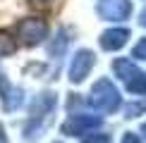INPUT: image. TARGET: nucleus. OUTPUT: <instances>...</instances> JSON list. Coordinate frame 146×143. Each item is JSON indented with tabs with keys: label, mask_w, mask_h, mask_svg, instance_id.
Returning <instances> with one entry per match:
<instances>
[{
	"label": "nucleus",
	"mask_w": 146,
	"mask_h": 143,
	"mask_svg": "<svg viewBox=\"0 0 146 143\" xmlns=\"http://www.w3.org/2000/svg\"><path fill=\"white\" fill-rule=\"evenodd\" d=\"M139 24L146 26V10H141V14H139Z\"/></svg>",
	"instance_id": "f3484780"
},
{
	"label": "nucleus",
	"mask_w": 146,
	"mask_h": 143,
	"mask_svg": "<svg viewBox=\"0 0 146 143\" xmlns=\"http://www.w3.org/2000/svg\"><path fill=\"white\" fill-rule=\"evenodd\" d=\"M29 3H31V5H48L50 0H29Z\"/></svg>",
	"instance_id": "6ab92c4d"
},
{
	"label": "nucleus",
	"mask_w": 146,
	"mask_h": 143,
	"mask_svg": "<svg viewBox=\"0 0 146 143\" xmlns=\"http://www.w3.org/2000/svg\"><path fill=\"white\" fill-rule=\"evenodd\" d=\"M67 43H70L67 31H65V29H60L58 36L50 41V45H48V55L55 57V60H58V57H62V55H65V48H67Z\"/></svg>",
	"instance_id": "1a4fd4ad"
},
{
	"label": "nucleus",
	"mask_w": 146,
	"mask_h": 143,
	"mask_svg": "<svg viewBox=\"0 0 146 143\" xmlns=\"http://www.w3.org/2000/svg\"><path fill=\"white\" fill-rule=\"evenodd\" d=\"M96 14L103 22H125L132 14V3L129 0H98Z\"/></svg>",
	"instance_id": "423d86ee"
},
{
	"label": "nucleus",
	"mask_w": 146,
	"mask_h": 143,
	"mask_svg": "<svg viewBox=\"0 0 146 143\" xmlns=\"http://www.w3.org/2000/svg\"><path fill=\"white\" fill-rule=\"evenodd\" d=\"M122 143H141V138H139L137 134H132V131H129V134L122 136Z\"/></svg>",
	"instance_id": "2eb2a0df"
},
{
	"label": "nucleus",
	"mask_w": 146,
	"mask_h": 143,
	"mask_svg": "<svg viewBox=\"0 0 146 143\" xmlns=\"http://www.w3.org/2000/svg\"><path fill=\"white\" fill-rule=\"evenodd\" d=\"M127 38H129V31L122 26H115V29H108V31H103L101 33V48L103 50H120L125 43H127Z\"/></svg>",
	"instance_id": "6e6552de"
},
{
	"label": "nucleus",
	"mask_w": 146,
	"mask_h": 143,
	"mask_svg": "<svg viewBox=\"0 0 146 143\" xmlns=\"http://www.w3.org/2000/svg\"><path fill=\"white\" fill-rule=\"evenodd\" d=\"M79 143H110V136L108 134H94V131H91V134H86Z\"/></svg>",
	"instance_id": "f8f14e48"
},
{
	"label": "nucleus",
	"mask_w": 146,
	"mask_h": 143,
	"mask_svg": "<svg viewBox=\"0 0 146 143\" xmlns=\"http://www.w3.org/2000/svg\"><path fill=\"white\" fill-rule=\"evenodd\" d=\"M141 136H144V138H146V122L141 124Z\"/></svg>",
	"instance_id": "aec40b11"
},
{
	"label": "nucleus",
	"mask_w": 146,
	"mask_h": 143,
	"mask_svg": "<svg viewBox=\"0 0 146 143\" xmlns=\"http://www.w3.org/2000/svg\"><path fill=\"white\" fill-rule=\"evenodd\" d=\"M94 62H96V57H94L91 50H77L72 62H70V81L82 83L89 76V72L94 69Z\"/></svg>",
	"instance_id": "0eeeda50"
},
{
	"label": "nucleus",
	"mask_w": 146,
	"mask_h": 143,
	"mask_svg": "<svg viewBox=\"0 0 146 143\" xmlns=\"http://www.w3.org/2000/svg\"><path fill=\"white\" fill-rule=\"evenodd\" d=\"M17 36L22 38L24 45H36L48 36V24L38 17H27L17 24Z\"/></svg>",
	"instance_id": "39448f33"
},
{
	"label": "nucleus",
	"mask_w": 146,
	"mask_h": 143,
	"mask_svg": "<svg viewBox=\"0 0 146 143\" xmlns=\"http://www.w3.org/2000/svg\"><path fill=\"white\" fill-rule=\"evenodd\" d=\"M15 50H17V41L12 38L10 33L0 31V57H5V55H12Z\"/></svg>",
	"instance_id": "9b49d317"
},
{
	"label": "nucleus",
	"mask_w": 146,
	"mask_h": 143,
	"mask_svg": "<svg viewBox=\"0 0 146 143\" xmlns=\"http://www.w3.org/2000/svg\"><path fill=\"white\" fill-rule=\"evenodd\" d=\"M139 112H146V100H139V103H132V105H127V110H125V117H137Z\"/></svg>",
	"instance_id": "ddd939ff"
},
{
	"label": "nucleus",
	"mask_w": 146,
	"mask_h": 143,
	"mask_svg": "<svg viewBox=\"0 0 146 143\" xmlns=\"http://www.w3.org/2000/svg\"><path fill=\"white\" fill-rule=\"evenodd\" d=\"M24 103V91L22 88H7L3 95V107H5V112H12V110H17Z\"/></svg>",
	"instance_id": "9d476101"
},
{
	"label": "nucleus",
	"mask_w": 146,
	"mask_h": 143,
	"mask_svg": "<svg viewBox=\"0 0 146 143\" xmlns=\"http://www.w3.org/2000/svg\"><path fill=\"white\" fill-rule=\"evenodd\" d=\"M120 103H122V95H120V91L115 88V83L110 79H98L94 83V88L89 93V105L96 112L110 115V112H115L120 107Z\"/></svg>",
	"instance_id": "f257e3e1"
},
{
	"label": "nucleus",
	"mask_w": 146,
	"mask_h": 143,
	"mask_svg": "<svg viewBox=\"0 0 146 143\" xmlns=\"http://www.w3.org/2000/svg\"><path fill=\"white\" fill-rule=\"evenodd\" d=\"M103 119L98 115H86V112H82V115H70V119L62 124V134L65 136H86L91 131H96L101 127Z\"/></svg>",
	"instance_id": "20e7f679"
},
{
	"label": "nucleus",
	"mask_w": 146,
	"mask_h": 143,
	"mask_svg": "<svg viewBox=\"0 0 146 143\" xmlns=\"http://www.w3.org/2000/svg\"><path fill=\"white\" fill-rule=\"evenodd\" d=\"M0 143H7V136H5V129H3V124H0Z\"/></svg>",
	"instance_id": "a211bd4d"
},
{
	"label": "nucleus",
	"mask_w": 146,
	"mask_h": 143,
	"mask_svg": "<svg viewBox=\"0 0 146 143\" xmlns=\"http://www.w3.org/2000/svg\"><path fill=\"white\" fill-rule=\"evenodd\" d=\"M55 105H58L55 93L46 91V93L36 95V100H34V105H31V115H29V122H27V127H24V134H27L29 138H34V136L41 131V127H43V124L48 122V117L53 115Z\"/></svg>",
	"instance_id": "f03ea898"
},
{
	"label": "nucleus",
	"mask_w": 146,
	"mask_h": 143,
	"mask_svg": "<svg viewBox=\"0 0 146 143\" xmlns=\"http://www.w3.org/2000/svg\"><path fill=\"white\" fill-rule=\"evenodd\" d=\"M7 79H5V74H3V72H0V95H5V91H7Z\"/></svg>",
	"instance_id": "dca6fc26"
},
{
	"label": "nucleus",
	"mask_w": 146,
	"mask_h": 143,
	"mask_svg": "<svg viewBox=\"0 0 146 143\" xmlns=\"http://www.w3.org/2000/svg\"><path fill=\"white\" fill-rule=\"evenodd\" d=\"M132 55H134L137 60H146V36H144V38H141V41H139V43L134 45Z\"/></svg>",
	"instance_id": "4468645a"
},
{
	"label": "nucleus",
	"mask_w": 146,
	"mask_h": 143,
	"mask_svg": "<svg viewBox=\"0 0 146 143\" xmlns=\"http://www.w3.org/2000/svg\"><path fill=\"white\" fill-rule=\"evenodd\" d=\"M113 72L117 74V79L127 86L129 93H134V95H144L146 93V72H141L132 60L117 57L113 62Z\"/></svg>",
	"instance_id": "7ed1b4c3"
}]
</instances>
